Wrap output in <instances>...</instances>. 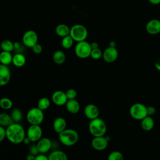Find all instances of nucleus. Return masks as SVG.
Listing matches in <instances>:
<instances>
[{
	"label": "nucleus",
	"instance_id": "5",
	"mask_svg": "<svg viewBox=\"0 0 160 160\" xmlns=\"http://www.w3.org/2000/svg\"><path fill=\"white\" fill-rule=\"evenodd\" d=\"M26 119L30 124H41L44 120L43 111L38 107L30 109L26 114Z\"/></svg>",
	"mask_w": 160,
	"mask_h": 160
},
{
	"label": "nucleus",
	"instance_id": "42",
	"mask_svg": "<svg viewBox=\"0 0 160 160\" xmlns=\"http://www.w3.org/2000/svg\"><path fill=\"white\" fill-rule=\"evenodd\" d=\"M149 2L150 3H151L152 4H154V5H156V4H160V0H148Z\"/></svg>",
	"mask_w": 160,
	"mask_h": 160
},
{
	"label": "nucleus",
	"instance_id": "3",
	"mask_svg": "<svg viewBox=\"0 0 160 160\" xmlns=\"http://www.w3.org/2000/svg\"><path fill=\"white\" fill-rule=\"evenodd\" d=\"M89 131L93 137L104 136L107 131L105 122L99 118L91 119L89 124Z\"/></svg>",
	"mask_w": 160,
	"mask_h": 160
},
{
	"label": "nucleus",
	"instance_id": "35",
	"mask_svg": "<svg viewBox=\"0 0 160 160\" xmlns=\"http://www.w3.org/2000/svg\"><path fill=\"white\" fill-rule=\"evenodd\" d=\"M6 138V129L5 127L1 126H0V142L4 141Z\"/></svg>",
	"mask_w": 160,
	"mask_h": 160
},
{
	"label": "nucleus",
	"instance_id": "34",
	"mask_svg": "<svg viewBox=\"0 0 160 160\" xmlns=\"http://www.w3.org/2000/svg\"><path fill=\"white\" fill-rule=\"evenodd\" d=\"M32 52L35 54H40L42 52V46L40 44H36L32 48Z\"/></svg>",
	"mask_w": 160,
	"mask_h": 160
},
{
	"label": "nucleus",
	"instance_id": "20",
	"mask_svg": "<svg viewBox=\"0 0 160 160\" xmlns=\"http://www.w3.org/2000/svg\"><path fill=\"white\" fill-rule=\"evenodd\" d=\"M70 29L71 28L67 24H59L56 26L55 29V32L59 37L63 38L68 35H69Z\"/></svg>",
	"mask_w": 160,
	"mask_h": 160
},
{
	"label": "nucleus",
	"instance_id": "15",
	"mask_svg": "<svg viewBox=\"0 0 160 160\" xmlns=\"http://www.w3.org/2000/svg\"><path fill=\"white\" fill-rule=\"evenodd\" d=\"M52 141L48 138H41L37 142L39 153H46L52 147Z\"/></svg>",
	"mask_w": 160,
	"mask_h": 160
},
{
	"label": "nucleus",
	"instance_id": "26",
	"mask_svg": "<svg viewBox=\"0 0 160 160\" xmlns=\"http://www.w3.org/2000/svg\"><path fill=\"white\" fill-rule=\"evenodd\" d=\"M74 41L72 38V37L70 35H68L65 37L62 38L61 46L64 49H69L72 46Z\"/></svg>",
	"mask_w": 160,
	"mask_h": 160
},
{
	"label": "nucleus",
	"instance_id": "9",
	"mask_svg": "<svg viewBox=\"0 0 160 160\" xmlns=\"http://www.w3.org/2000/svg\"><path fill=\"white\" fill-rule=\"evenodd\" d=\"M38 36L36 31L33 30L26 31L22 38L23 44L28 48H32L36 44L38 43Z\"/></svg>",
	"mask_w": 160,
	"mask_h": 160
},
{
	"label": "nucleus",
	"instance_id": "23",
	"mask_svg": "<svg viewBox=\"0 0 160 160\" xmlns=\"http://www.w3.org/2000/svg\"><path fill=\"white\" fill-rule=\"evenodd\" d=\"M26 62V57L22 54L17 53L14 56H13L12 63L16 67H18V68L22 67L24 65H25Z\"/></svg>",
	"mask_w": 160,
	"mask_h": 160
},
{
	"label": "nucleus",
	"instance_id": "10",
	"mask_svg": "<svg viewBox=\"0 0 160 160\" xmlns=\"http://www.w3.org/2000/svg\"><path fill=\"white\" fill-rule=\"evenodd\" d=\"M118 57V51L116 48L109 46L102 52V58L104 61L108 63L114 62Z\"/></svg>",
	"mask_w": 160,
	"mask_h": 160
},
{
	"label": "nucleus",
	"instance_id": "36",
	"mask_svg": "<svg viewBox=\"0 0 160 160\" xmlns=\"http://www.w3.org/2000/svg\"><path fill=\"white\" fill-rule=\"evenodd\" d=\"M29 153H31L34 156H36L37 154H38L39 153V150L37 147V144H32L29 147Z\"/></svg>",
	"mask_w": 160,
	"mask_h": 160
},
{
	"label": "nucleus",
	"instance_id": "24",
	"mask_svg": "<svg viewBox=\"0 0 160 160\" xmlns=\"http://www.w3.org/2000/svg\"><path fill=\"white\" fill-rule=\"evenodd\" d=\"M13 56H12L11 52L2 51L0 54V62L1 64L4 65H9L12 62Z\"/></svg>",
	"mask_w": 160,
	"mask_h": 160
},
{
	"label": "nucleus",
	"instance_id": "11",
	"mask_svg": "<svg viewBox=\"0 0 160 160\" xmlns=\"http://www.w3.org/2000/svg\"><path fill=\"white\" fill-rule=\"evenodd\" d=\"M108 139L104 136L94 137L91 141L92 147L97 151H103L108 146Z\"/></svg>",
	"mask_w": 160,
	"mask_h": 160
},
{
	"label": "nucleus",
	"instance_id": "6",
	"mask_svg": "<svg viewBox=\"0 0 160 160\" xmlns=\"http://www.w3.org/2000/svg\"><path fill=\"white\" fill-rule=\"evenodd\" d=\"M91 44L86 41H82L77 42L75 46L74 52L78 58L86 59L91 56Z\"/></svg>",
	"mask_w": 160,
	"mask_h": 160
},
{
	"label": "nucleus",
	"instance_id": "22",
	"mask_svg": "<svg viewBox=\"0 0 160 160\" xmlns=\"http://www.w3.org/2000/svg\"><path fill=\"white\" fill-rule=\"evenodd\" d=\"M52 60L54 62L58 65L62 64L66 61V54L63 51L57 50L52 55Z\"/></svg>",
	"mask_w": 160,
	"mask_h": 160
},
{
	"label": "nucleus",
	"instance_id": "27",
	"mask_svg": "<svg viewBox=\"0 0 160 160\" xmlns=\"http://www.w3.org/2000/svg\"><path fill=\"white\" fill-rule=\"evenodd\" d=\"M50 100L46 97H42L40 98L38 102V107L42 111L46 110L50 106Z\"/></svg>",
	"mask_w": 160,
	"mask_h": 160
},
{
	"label": "nucleus",
	"instance_id": "2",
	"mask_svg": "<svg viewBox=\"0 0 160 160\" xmlns=\"http://www.w3.org/2000/svg\"><path fill=\"white\" fill-rule=\"evenodd\" d=\"M59 140L64 146H72L75 145L79 139L78 132L73 129H66L59 133Z\"/></svg>",
	"mask_w": 160,
	"mask_h": 160
},
{
	"label": "nucleus",
	"instance_id": "28",
	"mask_svg": "<svg viewBox=\"0 0 160 160\" xmlns=\"http://www.w3.org/2000/svg\"><path fill=\"white\" fill-rule=\"evenodd\" d=\"M1 47L2 50L4 51L11 52L14 49V43L9 39L3 40L1 42Z\"/></svg>",
	"mask_w": 160,
	"mask_h": 160
},
{
	"label": "nucleus",
	"instance_id": "41",
	"mask_svg": "<svg viewBox=\"0 0 160 160\" xmlns=\"http://www.w3.org/2000/svg\"><path fill=\"white\" fill-rule=\"evenodd\" d=\"M155 67H156V68L158 70L160 71V59H158V60L156 61V62H155Z\"/></svg>",
	"mask_w": 160,
	"mask_h": 160
},
{
	"label": "nucleus",
	"instance_id": "31",
	"mask_svg": "<svg viewBox=\"0 0 160 160\" xmlns=\"http://www.w3.org/2000/svg\"><path fill=\"white\" fill-rule=\"evenodd\" d=\"M123 158V154L118 151H114L110 152L108 156V160H122Z\"/></svg>",
	"mask_w": 160,
	"mask_h": 160
},
{
	"label": "nucleus",
	"instance_id": "37",
	"mask_svg": "<svg viewBox=\"0 0 160 160\" xmlns=\"http://www.w3.org/2000/svg\"><path fill=\"white\" fill-rule=\"evenodd\" d=\"M35 160H49V158L44 153H39L36 156Z\"/></svg>",
	"mask_w": 160,
	"mask_h": 160
},
{
	"label": "nucleus",
	"instance_id": "30",
	"mask_svg": "<svg viewBox=\"0 0 160 160\" xmlns=\"http://www.w3.org/2000/svg\"><path fill=\"white\" fill-rule=\"evenodd\" d=\"M0 106L3 109H10L12 107V102L8 98H2L0 100Z\"/></svg>",
	"mask_w": 160,
	"mask_h": 160
},
{
	"label": "nucleus",
	"instance_id": "13",
	"mask_svg": "<svg viewBox=\"0 0 160 160\" xmlns=\"http://www.w3.org/2000/svg\"><path fill=\"white\" fill-rule=\"evenodd\" d=\"M11 79V71L8 65H0V85L1 86L8 84Z\"/></svg>",
	"mask_w": 160,
	"mask_h": 160
},
{
	"label": "nucleus",
	"instance_id": "17",
	"mask_svg": "<svg viewBox=\"0 0 160 160\" xmlns=\"http://www.w3.org/2000/svg\"><path fill=\"white\" fill-rule=\"evenodd\" d=\"M66 121L64 118L62 117H58L56 118L52 124V127L54 130V131L57 133H60L62 131H63L64 129H66Z\"/></svg>",
	"mask_w": 160,
	"mask_h": 160
},
{
	"label": "nucleus",
	"instance_id": "43",
	"mask_svg": "<svg viewBox=\"0 0 160 160\" xmlns=\"http://www.w3.org/2000/svg\"><path fill=\"white\" fill-rule=\"evenodd\" d=\"M31 142V141L30 140V139L26 136L25 137V138H24V141H23L22 142H24V143L26 144H29Z\"/></svg>",
	"mask_w": 160,
	"mask_h": 160
},
{
	"label": "nucleus",
	"instance_id": "25",
	"mask_svg": "<svg viewBox=\"0 0 160 160\" xmlns=\"http://www.w3.org/2000/svg\"><path fill=\"white\" fill-rule=\"evenodd\" d=\"M14 121L11 115H9L8 114L5 112H2L0 114V125L1 126L7 128Z\"/></svg>",
	"mask_w": 160,
	"mask_h": 160
},
{
	"label": "nucleus",
	"instance_id": "29",
	"mask_svg": "<svg viewBox=\"0 0 160 160\" xmlns=\"http://www.w3.org/2000/svg\"><path fill=\"white\" fill-rule=\"evenodd\" d=\"M11 116L14 122H19L22 118V111L18 108H14L11 112Z\"/></svg>",
	"mask_w": 160,
	"mask_h": 160
},
{
	"label": "nucleus",
	"instance_id": "4",
	"mask_svg": "<svg viewBox=\"0 0 160 160\" xmlns=\"http://www.w3.org/2000/svg\"><path fill=\"white\" fill-rule=\"evenodd\" d=\"M69 35L77 42L85 41L88 37V30L82 24H74L71 28Z\"/></svg>",
	"mask_w": 160,
	"mask_h": 160
},
{
	"label": "nucleus",
	"instance_id": "16",
	"mask_svg": "<svg viewBox=\"0 0 160 160\" xmlns=\"http://www.w3.org/2000/svg\"><path fill=\"white\" fill-rule=\"evenodd\" d=\"M146 31L151 34H156L160 32V20L153 19L148 22L146 25Z\"/></svg>",
	"mask_w": 160,
	"mask_h": 160
},
{
	"label": "nucleus",
	"instance_id": "8",
	"mask_svg": "<svg viewBox=\"0 0 160 160\" xmlns=\"http://www.w3.org/2000/svg\"><path fill=\"white\" fill-rule=\"evenodd\" d=\"M42 135V130L39 124H31L27 129L26 136L31 142H38Z\"/></svg>",
	"mask_w": 160,
	"mask_h": 160
},
{
	"label": "nucleus",
	"instance_id": "14",
	"mask_svg": "<svg viewBox=\"0 0 160 160\" xmlns=\"http://www.w3.org/2000/svg\"><path fill=\"white\" fill-rule=\"evenodd\" d=\"M84 113L87 118L91 120L98 118L99 110L96 105L94 104H88L84 109Z\"/></svg>",
	"mask_w": 160,
	"mask_h": 160
},
{
	"label": "nucleus",
	"instance_id": "18",
	"mask_svg": "<svg viewBox=\"0 0 160 160\" xmlns=\"http://www.w3.org/2000/svg\"><path fill=\"white\" fill-rule=\"evenodd\" d=\"M65 105L67 111L71 114H76L80 110V104L75 99H68Z\"/></svg>",
	"mask_w": 160,
	"mask_h": 160
},
{
	"label": "nucleus",
	"instance_id": "38",
	"mask_svg": "<svg viewBox=\"0 0 160 160\" xmlns=\"http://www.w3.org/2000/svg\"><path fill=\"white\" fill-rule=\"evenodd\" d=\"M156 112V109L153 106H148L147 107V113L148 116H152Z\"/></svg>",
	"mask_w": 160,
	"mask_h": 160
},
{
	"label": "nucleus",
	"instance_id": "45",
	"mask_svg": "<svg viewBox=\"0 0 160 160\" xmlns=\"http://www.w3.org/2000/svg\"><path fill=\"white\" fill-rule=\"evenodd\" d=\"M109 46H111V47L116 48V42H115V41H110V42H109Z\"/></svg>",
	"mask_w": 160,
	"mask_h": 160
},
{
	"label": "nucleus",
	"instance_id": "21",
	"mask_svg": "<svg viewBox=\"0 0 160 160\" xmlns=\"http://www.w3.org/2000/svg\"><path fill=\"white\" fill-rule=\"evenodd\" d=\"M49 160H67V154L60 150H54L52 151L48 156Z\"/></svg>",
	"mask_w": 160,
	"mask_h": 160
},
{
	"label": "nucleus",
	"instance_id": "39",
	"mask_svg": "<svg viewBox=\"0 0 160 160\" xmlns=\"http://www.w3.org/2000/svg\"><path fill=\"white\" fill-rule=\"evenodd\" d=\"M35 158H36V156L29 153L26 156V159L27 160H35Z\"/></svg>",
	"mask_w": 160,
	"mask_h": 160
},
{
	"label": "nucleus",
	"instance_id": "44",
	"mask_svg": "<svg viewBox=\"0 0 160 160\" xmlns=\"http://www.w3.org/2000/svg\"><path fill=\"white\" fill-rule=\"evenodd\" d=\"M14 49H19L20 48V43L19 42H14Z\"/></svg>",
	"mask_w": 160,
	"mask_h": 160
},
{
	"label": "nucleus",
	"instance_id": "40",
	"mask_svg": "<svg viewBox=\"0 0 160 160\" xmlns=\"http://www.w3.org/2000/svg\"><path fill=\"white\" fill-rule=\"evenodd\" d=\"M91 47L92 49H96V48H99V45L98 43L97 42H92L91 43Z\"/></svg>",
	"mask_w": 160,
	"mask_h": 160
},
{
	"label": "nucleus",
	"instance_id": "32",
	"mask_svg": "<svg viewBox=\"0 0 160 160\" xmlns=\"http://www.w3.org/2000/svg\"><path fill=\"white\" fill-rule=\"evenodd\" d=\"M90 56L91 57L92 59L94 60L99 59L101 57H102V52L99 48L96 49H92Z\"/></svg>",
	"mask_w": 160,
	"mask_h": 160
},
{
	"label": "nucleus",
	"instance_id": "12",
	"mask_svg": "<svg viewBox=\"0 0 160 160\" xmlns=\"http://www.w3.org/2000/svg\"><path fill=\"white\" fill-rule=\"evenodd\" d=\"M51 99L54 104L59 106L65 105L68 100L66 94V92L61 90H57L54 91L52 94Z\"/></svg>",
	"mask_w": 160,
	"mask_h": 160
},
{
	"label": "nucleus",
	"instance_id": "33",
	"mask_svg": "<svg viewBox=\"0 0 160 160\" xmlns=\"http://www.w3.org/2000/svg\"><path fill=\"white\" fill-rule=\"evenodd\" d=\"M66 94L68 99H76L77 96V91L74 89H69L66 91Z\"/></svg>",
	"mask_w": 160,
	"mask_h": 160
},
{
	"label": "nucleus",
	"instance_id": "19",
	"mask_svg": "<svg viewBox=\"0 0 160 160\" xmlns=\"http://www.w3.org/2000/svg\"><path fill=\"white\" fill-rule=\"evenodd\" d=\"M141 126L143 130L146 131H151L154 126V119L151 116L148 115L141 120Z\"/></svg>",
	"mask_w": 160,
	"mask_h": 160
},
{
	"label": "nucleus",
	"instance_id": "1",
	"mask_svg": "<svg viewBox=\"0 0 160 160\" xmlns=\"http://www.w3.org/2000/svg\"><path fill=\"white\" fill-rule=\"evenodd\" d=\"M6 129V138L13 144H19L23 142L26 133L23 127L19 122H13Z\"/></svg>",
	"mask_w": 160,
	"mask_h": 160
},
{
	"label": "nucleus",
	"instance_id": "7",
	"mask_svg": "<svg viewBox=\"0 0 160 160\" xmlns=\"http://www.w3.org/2000/svg\"><path fill=\"white\" fill-rule=\"evenodd\" d=\"M129 114L131 116L136 120H142L148 116L147 107L142 103L133 104L129 109Z\"/></svg>",
	"mask_w": 160,
	"mask_h": 160
}]
</instances>
